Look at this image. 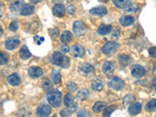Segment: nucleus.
I'll return each mask as SVG.
<instances>
[{
  "label": "nucleus",
  "mask_w": 156,
  "mask_h": 117,
  "mask_svg": "<svg viewBox=\"0 0 156 117\" xmlns=\"http://www.w3.org/2000/svg\"><path fill=\"white\" fill-rule=\"evenodd\" d=\"M61 115L62 116H69V115H71V113L68 111V109H66V110H62L61 111Z\"/></svg>",
  "instance_id": "37998d69"
},
{
  "label": "nucleus",
  "mask_w": 156,
  "mask_h": 117,
  "mask_svg": "<svg viewBox=\"0 0 156 117\" xmlns=\"http://www.w3.org/2000/svg\"><path fill=\"white\" fill-rule=\"evenodd\" d=\"M9 55L5 52H0V66L6 65L9 62Z\"/></svg>",
  "instance_id": "7c9ffc66"
},
{
  "label": "nucleus",
  "mask_w": 156,
  "mask_h": 117,
  "mask_svg": "<svg viewBox=\"0 0 156 117\" xmlns=\"http://www.w3.org/2000/svg\"><path fill=\"white\" fill-rule=\"evenodd\" d=\"M20 42L19 39H14V38H11V39H8V40L5 42V47L8 50H14V49H16L17 47L20 46Z\"/></svg>",
  "instance_id": "dca6fc26"
},
{
  "label": "nucleus",
  "mask_w": 156,
  "mask_h": 117,
  "mask_svg": "<svg viewBox=\"0 0 156 117\" xmlns=\"http://www.w3.org/2000/svg\"><path fill=\"white\" fill-rule=\"evenodd\" d=\"M91 15L94 16H99V17H104L107 14V9L105 6H98L90 10Z\"/></svg>",
  "instance_id": "f8f14e48"
},
{
  "label": "nucleus",
  "mask_w": 156,
  "mask_h": 117,
  "mask_svg": "<svg viewBox=\"0 0 156 117\" xmlns=\"http://www.w3.org/2000/svg\"><path fill=\"white\" fill-rule=\"evenodd\" d=\"M106 106V104L105 101H97L96 104L93 105V110L95 112H101V110H104Z\"/></svg>",
  "instance_id": "393cba45"
},
{
  "label": "nucleus",
  "mask_w": 156,
  "mask_h": 117,
  "mask_svg": "<svg viewBox=\"0 0 156 117\" xmlns=\"http://www.w3.org/2000/svg\"><path fill=\"white\" fill-rule=\"evenodd\" d=\"M140 6H139V4H136V3H131V4H128L127 6L125 7V12L126 13H136V12H138V10H139Z\"/></svg>",
  "instance_id": "b1692460"
},
{
  "label": "nucleus",
  "mask_w": 156,
  "mask_h": 117,
  "mask_svg": "<svg viewBox=\"0 0 156 117\" xmlns=\"http://www.w3.org/2000/svg\"><path fill=\"white\" fill-rule=\"evenodd\" d=\"M148 53H149L150 57L156 58V47H151L148 50Z\"/></svg>",
  "instance_id": "ea45409f"
},
{
  "label": "nucleus",
  "mask_w": 156,
  "mask_h": 117,
  "mask_svg": "<svg viewBox=\"0 0 156 117\" xmlns=\"http://www.w3.org/2000/svg\"><path fill=\"white\" fill-rule=\"evenodd\" d=\"M60 51L62 53V54H66V53H68L70 51V49H69V47H68L67 45H62L61 47H60Z\"/></svg>",
  "instance_id": "58836bf2"
},
{
  "label": "nucleus",
  "mask_w": 156,
  "mask_h": 117,
  "mask_svg": "<svg viewBox=\"0 0 156 117\" xmlns=\"http://www.w3.org/2000/svg\"><path fill=\"white\" fill-rule=\"evenodd\" d=\"M63 104H65L66 106H70L72 105H74V98H73V96L71 94H66L65 96V98H63Z\"/></svg>",
  "instance_id": "c85d7f7f"
},
{
  "label": "nucleus",
  "mask_w": 156,
  "mask_h": 117,
  "mask_svg": "<svg viewBox=\"0 0 156 117\" xmlns=\"http://www.w3.org/2000/svg\"><path fill=\"white\" fill-rule=\"evenodd\" d=\"M53 14L58 18H62L65 16L66 14V8L62 3H57L55 6L53 7Z\"/></svg>",
  "instance_id": "9d476101"
},
{
  "label": "nucleus",
  "mask_w": 156,
  "mask_h": 117,
  "mask_svg": "<svg viewBox=\"0 0 156 117\" xmlns=\"http://www.w3.org/2000/svg\"><path fill=\"white\" fill-rule=\"evenodd\" d=\"M92 88L96 91H101L104 89V82L100 78H95L92 81Z\"/></svg>",
  "instance_id": "6ab92c4d"
},
{
  "label": "nucleus",
  "mask_w": 156,
  "mask_h": 117,
  "mask_svg": "<svg viewBox=\"0 0 156 117\" xmlns=\"http://www.w3.org/2000/svg\"><path fill=\"white\" fill-rule=\"evenodd\" d=\"M116 109V105H109L108 107H106L105 106V112H104V116L107 117V116H110L111 113L113 112L114 110Z\"/></svg>",
  "instance_id": "473e14b6"
},
{
  "label": "nucleus",
  "mask_w": 156,
  "mask_h": 117,
  "mask_svg": "<svg viewBox=\"0 0 156 117\" xmlns=\"http://www.w3.org/2000/svg\"><path fill=\"white\" fill-rule=\"evenodd\" d=\"M79 70H80V72L82 73V74L90 76V75H92L93 73L95 72V68H94V66H93L92 65H90V63L83 62V63H81V65L79 66Z\"/></svg>",
  "instance_id": "423d86ee"
},
{
  "label": "nucleus",
  "mask_w": 156,
  "mask_h": 117,
  "mask_svg": "<svg viewBox=\"0 0 156 117\" xmlns=\"http://www.w3.org/2000/svg\"><path fill=\"white\" fill-rule=\"evenodd\" d=\"M119 48V44L117 42H114V41H109L105 43L104 47L101 48V51L102 53L105 54L106 56H111L113 55V54L118 50Z\"/></svg>",
  "instance_id": "20e7f679"
},
{
  "label": "nucleus",
  "mask_w": 156,
  "mask_h": 117,
  "mask_svg": "<svg viewBox=\"0 0 156 117\" xmlns=\"http://www.w3.org/2000/svg\"><path fill=\"white\" fill-rule=\"evenodd\" d=\"M132 75L136 78H140L145 74V68L140 65H135L132 66Z\"/></svg>",
  "instance_id": "0eeeda50"
},
{
  "label": "nucleus",
  "mask_w": 156,
  "mask_h": 117,
  "mask_svg": "<svg viewBox=\"0 0 156 117\" xmlns=\"http://www.w3.org/2000/svg\"><path fill=\"white\" fill-rule=\"evenodd\" d=\"M28 75L33 79H36L43 75V70L39 66H31L30 68H28Z\"/></svg>",
  "instance_id": "1a4fd4ad"
},
{
  "label": "nucleus",
  "mask_w": 156,
  "mask_h": 117,
  "mask_svg": "<svg viewBox=\"0 0 156 117\" xmlns=\"http://www.w3.org/2000/svg\"><path fill=\"white\" fill-rule=\"evenodd\" d=\"M67 89L69 90L70 92H75L77 90V85L75 84L74 82H69L67 84Z\"/></svg>",
  "instance_id": "e433bc0d"
},
{
  "label": "nucleus",
  "mask_w": 156,
  "mask_h": 117,
  "mask_svg": "<svg viewBox=\"0 0 156 117\" xmlns=\"http://www.w3.org/2000/svg\"><path fill=\"white\" fill-rule=\"evenodd\" d=\"M112 1H113L115 7L122 9V8H125L127 5L129 4L130 0H112Z\"/></svg>",
  "instance_id": "c756f323"
},
{
  "label": "nucleus",
  "mask_w": 156,
  "mask_h": 117,
  "mask_svg": "<svg viewBox=\"0 0 156 117\" xmlns=\"http://www.w3.org/2000/svg\"><path fill=\"white\" fill-rule=\"evenodd\" d=\"M77 116H79V117H82V116H90V113L87 110H80L77 113Z\"/></svg>",
  "instance_id": "a19ab883"
},
{
  "label": "nucleus",
  "mask_w": 156,
  "mask_h": 117,
  "mask_svg": "<svg viewBox=\"0 0 156 117\" xmlns=\"http://www.w3.org/2000/svg\"><path fill=\"white\" fill-rule=\"evenodd\" d=\"M145 109L147 111H155L156 110V100H151L147 105H145Z\"/></svg>",
  "instance_id": "2f4dec72"
},
{
  "label": "nucleus",
  "mask_w": 156,
  "mask_h": 117,
  "mask_svg": "<svg viewBox=\"0 0 156 117\" xmlns=\"http://www.w3.org/2000/svg\"><path fill=\"white\" fill-rule=\"evenodd\" d=\"M61 40H62V43H65V44L69 43L72 40V34H71V32L68 31V30L63 31L62 34L61 35Z\"/></svg>",
  "instance_id": "5701e85b"
},
{
  "label": "nucleus",
  "mask_w": 156,
  "mask_h": 117,
  "mask_svg": "<svg viewBox=\"0 0 156 117\" xmlns=\"http://www.w3.org/2000/svg\"><path fill=\"white\" fill-rule=\"evenodd\" d=\"M107 85H108L109 88H111V89H113L115 91H120L125 87V82L124 80H122L120 77L113 76L110 78L108 82H107Z\"/></svg>",
  "instance_id": "7ed1b4c3"
},
{
  "label": "nucleus",
  "mask_w": 156,
  "mask_h": 117,
  "mask_svg": "<svg viewBox=\"0 0 156 117\" xmlns=\"http://www.w3.org/2000/svg\"><path fill=\"white\" fill-rule=\"evenodd\" d=\"M20 57H21V58L23 61L28 60V58L31 57V53L29 52L27 46H23L21 48V50H20Z\"/></svg>",
  "instance_id": "aec40b11"
},
{
  "label": "nucleus",
  "mask_w": 156,
  "mask_h": 117,
  "mask_svg": "<svg viewBox=\"0 0 156 117\" xmlns=\"http://www.w3.org/2000/svg\"><path fill=\"white\" fill-rule=\"evenodd\" d=\"M52 1L54 2V3H60L62 0H52Z\"/></svg>",
  "instance_id": "09e8293b"
},
{
  "label": "nucleus",
  "mask_w": 156,
  "mask_h": 117,
  "mask_svg": "<svg viewBox=\"0 0 156 117\" xmlns=\"http://www.w3.org/2000/svg\"><path fill=\"white\" fill-rule=\"evenodd\" d=\"M3 35V29H2V27L0 26V37Z\"/></svg>",
  "instance_id": "de8ad7c7"
},
{
  "label": "nucleus",
  "mask_w": 156,
  "mask_h": 117,
  "mask_svg": "<svg viewBox=\"0 0 156 117\" xmlns=\"http://www.w3.org/2000/svg\"><path fill=\"white\" fill-rule=\"evenodd\" d=\"M22 4H23V0H14L10 6V9L12 12H16L19 9H21L20 7H22Z\"/></svg>",
  "instance_id": "a878e982"
},
{
  "label": "nucleus",
  "mask_w": 156,
  "mask_h": 117,
  "mask_svg": "<svg viewBox=\"0 0 156 117\" xmlns=\"http://www.w3.org/2000/svg\"><path fill=\"white\" fill-rule=\"evenodd\" d=\"M115 70V63L113 62H105L102 65V71L105 74L110 75Z\"/></svg>",
  "instance_id": "9b49d317"
},
{
  "label": "nucleus",
  "mask_w": 156,
  "mask_h": 117,
  "mask_svg": "<svg viewBox=\"0 0 156 117\" xmlns=\"http://www.w3.org/2000/svg\"><path fill=\"white\" fill-rule=\"evenodd\" d=\"M67 13L68 14H70V15H73L75 13V7L73 6V5H69V6L67 7Z\"/></svg>",
  "instance_id": "79ce46f5"
},
{
  "label": "nucleus",
  "mask_w": 156,
  "mask_h": 117,
  "mask_svg": "<svg viewBox=\"0 0 156 117\" xmlns=\"http://www.w3.org/2000/svg\"><path fill=\"white\" fill-rule=\"evenodd\" d=\"M34 12V6H32L31 4H24L20 9V14L22 16H28L31 15Z\"/></svg>",
  "instance_id": "4468645a"
},
{
  "label": "nucleus",
  "mask_w": 156,
  "mask_h": 117,
  "mask_svg": "<svg viewBox=\"0 0 156 117\" xmlns=\"http://www.w3.org/2000/svg\"><path fill=\"white\" fill-rule=\"evenodd\" d=\"M52 112V108L49 105H41L37 107L36 109V114L38 116H42V117H45V116H49L51 114Z\"/></svg>",
  "instance_id": "6e6552de"
},
{
  "label": "nucleus",
  "mask_w": 156,
  "mask_h": 117,
  "mask_svg": "<svg viewBox=\"0 0 156 117\" xmlns=\"http://www.w3.org/2000/svg\"><path fill=\"white\" fill-rule=\"evenodd\" d=\"M51 62L55 66H62V67H65V68H67L70 65L69 58H68L67 57H66L61 52H55L53 54L52 57H51Z\"/></svg>",
  "instance_id": "f257e3e1"
},
{
  "label": "nucleus",
  "mask_w": 156,
  "mask_h": 117,
  "mask_svg": "<svg viewBox=\"0 0 156 117\" xmlns=\"http://www.w3.org/2000/svg\"><path fill=\"white\" fill-rule=\"evenodd\" d=\"M3 12H4V6H3V3L0 2V19L2 18L3 16Z\"/></svg>",
  "instance_id": "a18cd8bd"
},
{
  "label": "nucleus",
  "mask_w": 156,
  "mask_h": 117,
  "mask_svg": "<svg viewBox=\"0 0 156 117\" xmlns=\"http://www.w3.org/2000/svg\"><path fill=\"white\" fill-rule=\"evenodd\" d=\"M30 1H31L32 3H37V2L40 1V0H30Z\"/></svg>",
  "instance_id": "8fccbe9b"
},
{
  "label": "nucleus",
  "mask_w": 156,
  "mask_h": 117,
  "mask_svg": "<svg viewBox=\"0 0 156 117\" xmlns=\"http://www.w3.org/2000/svg\"><path fill=\"white\" fill-rule=\"evenodd\" d=\"M50 33H51V35L52 36H55V37H57L58 36V30L56 28V29H51L50 30Z\"/></svg>",
  "instance_id": "c03bdc74"
},
{
  "label": "nucleus",
  "mask_w": 156,
  "mask_h": 117,
  "mask_svg": "<svg viewBox=\"0 0 156 117\" xmlns=\"http://www.w3.org/2000/svg\"><path fill=\"white\" fill-rule=\"evenodd\" d=\"M7 81L11 86H19L21 84V78H20L18 73H13V74H11L8 77Z\"/></svg>",
  "instance_id": "f3484780"
},
{
  "label": "nucleus",
  "mask_w": 156,
  "mask_h": 117,
  "mask_svg": "<svg viewBox=\"0 0 156 117\" xmlns=\"http://www.w3.org/2000/svg\"><path fill=\"white\" fill-rule=\"evenodd\" d=\"M111 31V26H107V24H101L100 27L98 28V33L101 35H107Z\"/></svg>",
  "instance_id": "412c9836"
},
{
  "label": "nucleus",
  "mask_w": 156,
  "mask_h": 117,
  "mask_svg": "<svg viewBox=\"0 0 156 117\" xmlns=\"http://www.w3.org/2000/svg\"><path fill=\"white\" fill-rule=\"evenodd\" d=\"M62 93L58 90H51L48 92L47 94V100L48 102L53 107H58L62 105Z\"/></svg>",
  "instance_id": "f03ea898"
},
{
  "label": "nucleus",
  "mask_w": 156,
  "mask_h": 117,
  "mask_svg": "<svg viewBox=\"0 0 156 117\" xmlns=\"http://www.w3.org/2000/svg\"><path fill=\"white\" fill-rule=\"evenodd\" d=\"M86 31H87L86 24L82 21H76L74 23H73V32H74L76 36L85 35Z\"/></svg>",
  "instance_id": "39448f33"
},
{
  "label": "nucleus",
  "mask_w": 156,
  "mask_h": 117,
  "mask_svg": "<svg viewBox=\"0 0 156 117\" xmlns=\"http://www.w3.org/2000/svg\"><path fill=\"white\" fill-rule=\"evenodd\" d=\"M61 80H62L61 72L58 70H57V69H55L52 73V81H53V83H54V84H58V83L61 82Z\"/></svg>",
  "instance_id": "bb28decb"
},
{
  "label": "nucleus",
  "mask_w": 156,
  "mask_h": 117,
  "mask_svg": "<svg viewBox=\"0 0 156 117\" xmlns=\"http://www.w3.org/2000/svg\"><path fill=\"white\" fill-rule=\"evenodd\" d=\"M45 38L42 36H34V42H35L37 45H40L42 42H44Z\"/></svg>",
  "instance_id": "4c0bfd02"
},
{
  "label": "nucleus",
  "mask_w": 156,
  "mask_h": 117,
  "mask_svg": "<svg viewBox=\"0 0 156 117\" xmlns=\"http://www.w3.org/2000/svg\"><path fill=\"white\" fill-rule=\"evenodd\" d=\"M90 96V93L88 91V89H82L77 93V98L81 101L87 100Z\"/></svg>",
  "instance_id": "cd10ccee"
},
{
  "label": "nucleus",
  "mask_w": 156,
  "mask_h": 117,
  "mask_svg": "<svg viewBox=\"0 0 156 117\" xmlns=\"http://www.w3.org/2000/svg\"><path fill=\"white\" fill-rule=\"evenodd\" d=\"M72 52H73V55L75 57H78V58H81L85 55V48L83 47L82 45H79V44H77V45L73 46L72 48Z\"/></svg>",
  "instance_id": "a211bd4d"
},
{
  "label": "nucleus",
  "mask_w": 156,
  "mask_h": 117,
  "mask_svg": "<svg viewBox=\"0 0 156 117\" xmlns=\"http://www.w3.org/2000/svg\"><path fill=\"white\" fill-rule=\"evenodd\" d=\"M141 108H143V106H141V104L140 102H135V104H132L131 106L129 107V114L130 115H136L139 114L140 112L141 111Z\"/></svg>",
  "instance_id": "2eb2a0df"
},
{
  "label": "nucleus",
  "mask_w": 156,
  "mask_h": 117,
  "mask_svg": "<svg viewBox=\"0 0 156 117\" xmlns=\"http://www.w3.org/2000/svg\"><path fill=\"white\" fill-rule=\"evenodd\" d=\"M134 100H135V97L133 95L129 94L124 98V104L125 105H131L132 102L134 101Z\"/></svg>",
  "instance_id": "f704fd0d"
},
{
  "label": "nucleus",
  "mask_w": 156,
  "mask_h": 117,
  "mask_svg": "<svg viewBox=\"0 0 156 117\" xmlns=\"http://www.w3.org/2000/svg\"><path fill=\"white\" fill-rule=\"evenodd\" d=\"M42 88L44 91H51L53 90V84L50 80H45L42 84Z\"/></svg>",
  "instance_id": "72a5a7b5"
},
{
  "label": "nucleus",
  "mask_w": 156,
  "mask_h": 117,
  "mask_svg": "<svg viewBox=\"0 0 156 117\" xmlns=\"http://www.w3.org/2000/svg\"><path fill=\"white\" fill-rule=\"evenodd\" d=\"M132 62V58L129 55H125V54H121L119 55V62L121 66H128Z\"/></svg>",
  "instance_id": "4be33fe9"
},
{
  "label": "nucleus",
  "mask_w": 156,
  "mask_h": 117,
  "mask_svg": "<svg viewBox=\"0 0 156 117\" xmlns=\"http://www.w3.org/2000/svg\"><path fill=\"white\" fill-rule=\"evenodd\" d=\"M18 27H19V26H18V22L17 21H13L9 26V29L11 31H14V32L18 30Z\"/></svg>",
  "instance_id": "c9c22d12"
},
{
  "label": "nucleus",
  "mask_w": 156,
  "mask_h": 117,
  "mask_svg": "<svg viewBox=\"0 0 156 117\" xmlns=\"http://www.w3.org/2000/svg\"><path fill=\"white\" fill-rule=\"evenodd\" d=\"M151 86H152V89H153V90H156V78H154V79H153Z\"/></svg>",
  "instance_id": "49530a36"
},
{
  "label": "nucleus",
  "mask_w": 156,
  "mask_h": 117,
  "mask_svg": "<svg viewBox=\"0 0 156 117\" xmlns=\"http://www.w3.org/2000/svg\"><path fill=\"white\" fill-rule=\"evenodd\" d=\"M119 23L122 27H129L135 23V18L133 16H129V15L122 16L119 20Z\"/></svg>",
  "instance_id": "ddd939ff"
}]
</instances>
